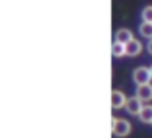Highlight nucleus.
<instances>
[{"instance_id":"obj_5","label":"nucleus","mask_w":152,"mask_h":138,"mask_svg":"<svg viewBox=\"0 0 152 138\" xmlns=\"http://www.w3.org/2000/svg\"><path fill=\"white\" fill-rule=\"evenodd\" d=\"M136 98H140L143 103L152 101V85L151 83H147V85H138V87H136Z\"/></svg>"},{"instance_id":"obj_8","label":"nucleus","mask_w":152,"mask_h":138,"mask_svg":"<svg viewBox=\"0 0 152 138\" xmlns=\"http://www.w3.org/2000/svg\"><path fill=\"white\" fill-rule=\"evenodd\" d=\"M140 120L145 124H152V104H143L142 112H140Z\"/></svg>"},{"instance_id":"obj_1","label":"nucleus","mask_w":152,"mask_h":138,"mask_svg":"<svg viewBox=\"0 0 152 138\" xmlns=\"http://www.w3.org/2000/svg\"><path fill=\"white\" fill-rule=\"evenodd\" d=\"M112 131H113L115 137H127L131 133V124L126 120V119H117L113 117L112 119Z\"/></svg>"},{"instance_id":"obj_11","label":"nucleus","mask_w":152,"mask_h":138,"mask_svg":"<svg viewBox=\"0 0 152 138\" xmlns=\"http://www.w3.org/2000/svg\"><path fill=\"white\" fill-rule=\"evenodd\" d=\"M142 20L145 23H152V5H147L143 11H142Z\"/></svg>"},{"instance_id":"obj_13","label":"nucleus","mask_w":152,"mask_h":138,"mask_svg":"<svg viewBox=\"0 0 152 138\" xmlns=\"http://www.w3.org/2000/svg\"><path fill=\"white\" fill-rule=\"evenodd\" d=\"M151 76H152V68H151Z\"/></svg>"},{"instance_id":"obj_4","label":"nucleus","mask_w":152,"mask_h":138,"mask_svg":"<svg viewBox=\"0 0 152 138\" xmlns=\"http://www.w3.org/2000/svg\"><path fill=\"white\" fill-rule=\"evenodd\" d=\"M126 103H127V98L124 96V92H120V90H112V108H113V110L126 108Z\"/></svg>"},{"instance_id":"obj_10","label":"nucleus","mask_w":152,"mask_h":138,"mask_svg":"<svg viewBox=\"0 0 152 138\" xmlns=\"http://www.w3.org/2000/svg\"><path fill=\"white\" fill-rule=\"evenodd\" d=\"M140 35L142 37H147V39H152V23H142L140 25Z\"/></svg>"},{"instance_id":"obj_6","label":"nucleus","mask_w":152,"mask_h":138,"mask_svg":"<svg viewBox=\"0 0 152 138\" xmlns=\"http://www.w3.org/2000/svg\"><path fill=\"white\" fill-rule=\"evenodd\" d=\"M140 51H142V43L138 39H133V41H129L126 44V55L136 57V55H140Z\"/></svg>"},{"instance_id":"obj_7","label":"nucleus","mask_w":152,"mask_h":138,"mask_svg":"<svg viewBox=\"0 0 152 138\" xmlns=\"http://www.w3.org/2000/svg\"><path fill=\"white\" fill-rule=\"evenodd\" d=\"M115 41H117V43H122V44H127L129 41H133L131 30H127V29H118V30L115 32Z\"/></svg>"},{"instance_id":"obj_3","label":"nucleus","mask_w":152,"mask_h":138,"mask_svg":"<svg viewBox=\"0 0 152 138\" xmlns=\"http://www.w3.org/2000/svg\"><path fill=\"white\" fill-rule=\"evenodd\" d=\"M142 108H143V101L140 99V98H129L127 99V103H126V110H127V113H131V115H140V112H142Z\"/></svg>"},{"instance_id":"obj_9","label":"nucleus","mask_w":152,"mask_h":138,"mask_svg":"<svg viewBox=\"0 0 152 138\" xmlns=\"http://www.w3.org/2000/svg\"><path fill=\"white\" fill-rule=\"evenodd\" d=\"M112 55L113 57H124L126 55V44H122V43H117L115 41L113 43V46H112Z\"/></svg>"},{"instance_id":"obj_12","label":"nucleus","mask_w":152,"mask_h":138,"mask_svg":"<svg viewBox=\"0 0 152 138\" xmlns=\"http://www.w3.org/2000/svg\"><path fill=\"white\" fill-rule=\"evenodd\" d=\"M149 53H151V55H152V39H151V41H149Z\"/></svg>"},{"instance_id":"obj_2","label":"nucleus","mask_w":152,"mask_h":138,"mask_svg":"<svg viewBox=\"0 0 152 138\" xmlns=\"http://www.w3.org/2000/svg\"><path fill=\"white\" fill-rule=\"evenodd\" d=\"M133 80H134V83H136V85H147V83L152 80L151 69H147V68L134 69V73H133Z\"/></svg>"}]
</instances>
